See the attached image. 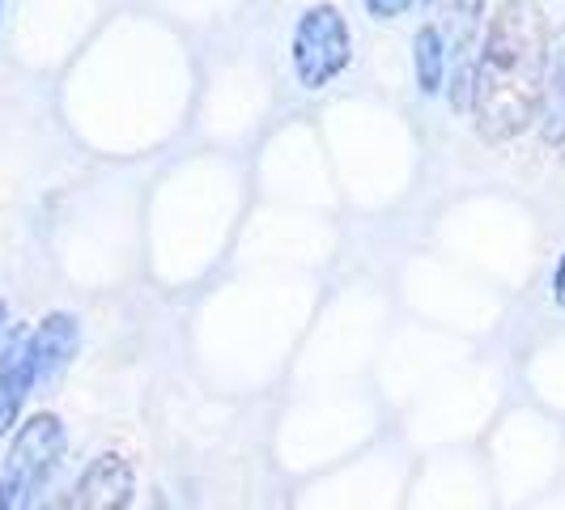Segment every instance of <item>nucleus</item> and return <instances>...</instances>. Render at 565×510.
Segmentation results:
<instances>
[{
    "mask_svg": "<svg viewBox=\"0 0 565 510\" xmlns=\"http://www.w3.org/2000/svg\"><path fill=\"white\" fill-rule=\"evenodd\" d=\"M34 387V362H30V337L13 332L4 353H0V438L9 434V425L18 422L22 400Z\"/></svg>",
    "mask_w": 565,
    "mask_h": 510,
    "instance_id": "nucleus-7",
    "label": "nucleus"
},
{
    "mask_svg": "<svg viewBox=\"0 0 565 510\" xmlns=\"http://www.w3.org/2000/svg\"><path fill=\"white\" fill-rule=\"evenodd\" d=\"M553 298H557V307H565V255L557 264V277H553Z\"/></svg>",
    "mask_w": 565,
    "mask_h": 510,
    "instance_id": "nucleus-12",
    "label": "nucleus"
},
{
    "mask_svg": "<svg viewBox=\"0 0 565 510\" xmlns=\"http://www.w3.org/2000/svg\"><path fill=\"white\" fill-rule=\"evenodd\" d=\"M132 507V468L119 455H98L82 472L68 510H128Z\"/></svg>",
    "mask_w": 565,
    "mask_h": 510,
    "instance_id": "nucleus-5",
    "label": "nucleus"
},
{
    "mask_svg": "<svg viewBox=\"0 0 565 510\" xmlns=\"http://www.w3.org/2000/svg\"><path fill=\"white\" fill-rule=\"evenodd\" d=\"M18 510H68V498L56 489V468L43 477V481H34L26 489V498L18 502Z\"/></svg>",
    "mask_w": 565,
    "mask_h": 510,
    "instance_id": "nucleus-10",
    "label": "nucleus"
},
{
    "mask_svg": "<svg viewBox=\"0 0 565 510\" xmlns=\"http://www.w3.org/2000/svg\"><path fill=\"white\" fill-rule=\"evenodd\" d=\"M544 94V18L536 0H507L472 73V111L489 141L532 124Z\"/></svg>",
    "mask_w": 565,
    "mask_h": 510,
    "instance_id": "nucleus-1",
    "label": "nucleus"
},
{
    "mask_svg": "<svg viewBox=\"0 0 565 510\" xmlns=\"http://www.w3.org/2000/svg\"><path fill=\"white\" fill-rule=\"evenodd\" d=\"M64 451V429L56 417L39 413L22 425V434L13 438V451L0 468V510H18V502L26 498V489L34 481H43L60 464Z\"/></svg>",
    "mask_w": 565,
    "mask_h": 510,
    "instance_id": "nucleus-2",
    "label": "nucleus"
},
{
    "mask_svg": "<svg viewBox=\"0 0 565 510\" xmlns=\"http://www.w3.org/2000/svg\"><path fill=\"white\" fill-rule=\"evenodd\" d=\"M77 353V319L73 315H47L39 332L30 337V362H34V387L56 383Z\"/></svg>",
    "mask_w": 565,
    "mask_h": 510,
    "instance_id": "nucleus-6",
    "label": "nucleus"
},
{
    "mask_svg": "<svg viewBox=\"0 0 565 510\" xmlns=\"http://www.w3.org/2000/svg\"><path fill=\"white\" fill-rule=\"evenodd\" d=\"M417 82L425 94H438L447 82V52H443V39L429 26L417 30Z\"/></svg>",
    "mask_w": 565,
    "mask_h": 510,
    "instance_id": "nucleus-9",
    "label": "nucleus"
},
{
    "mask_svg": "<svg viewBox=\"0 0 565 510\" xmlns=\"http://www.w3.org/2000/svg\"><path fill=\"white\" fill-rule=\"evenodd\" d=\"M544 137L548 141H562L565 137V34L557 43V56H553V73L544 82Z\"/></svg>",
    "mask_w": 565,
    "mask_h": 510,
    "instance_id": "nucleus-8",
    "label": "nucleus"
},
{
    "mask_svg": "<svg viewBox=\"0 0 565 510\" xmlns=\"http://www.w3.org/2000/svg\"><path fill=\"white\" fill-rule=\"evenodd\" d=\"M484 0H425L429 9V30L443 39L447 60H455V107L468 103V85H472V39H477V22H481Z\"/></svg>",
    "mask_w": 565,
    "mask_h": 510,
    "instance_id": "nucleus-4",
    "label": "nucleus"
},
{
    "mask_svg": "<svg viewBox=\"0 0 565 510\" xmlns=\"http://www.w3.org/2000/svg\"><path fill=\"white\" fill-rule=\"evenodd\" d=\"M366 4H370V13H379V18H396L413 0H366Z\"/></svg>",
    "mask_w": 565,
    "mask_h": 510,
    "instance_id": "nucleus-11",
    "label": "nucleus"
},
{
    "mask_svg": "<svg viewBox=\"0 0 565 510\" xmlns=\"http://www.w3.org/2000/svg\"><path fill=\"white\" fill-rule=\"evenodd\" d=\"M0 332H4V307H0Z\"/></svg>",
    "mask_w": 565,
    "mask_h": 510,
    "instance_id": "nucleus-13",
    "label": "nucleus"
},
{
    "mask_svg": "<svg viewBox=\"0 0 565 510\" xmlns=\"http://www.w3.org/2000/svg\"><path fill=\"white\" fill-rule=\"evenodd\" d=\"M349 64V26L332 4H315L294 34V68L307 89H319Z\"/></svg>",
    "mask_w": 565,
    "mask_h": 510,
    "instance_id": "nucleus-3",
    "label": "nucleus"
}]
</instances>
